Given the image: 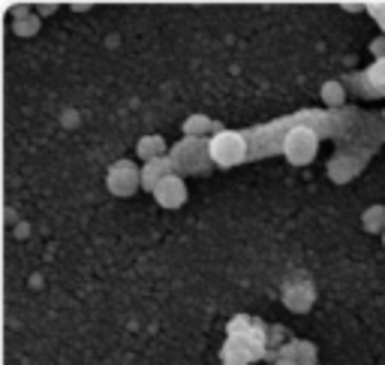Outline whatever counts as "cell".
<instances>
[{"instance_id": "3957f363", "label": "cell", "mask_w": 385, "mask_h": 365, "mask_svg": "<svg viewBox=\"0 0 385 365\" xmlns=\"http://www.w3.org/2000/svg\"><path fill=\"white\" fill-rule=\"evenodd\" d=\"M106 181L114 196H133L142 187V169H136V163H130V160H118L109 169Z\"/></svg>"}, {"instance_id": "2e32d148", "label": "cell", "mask_w": 385, "mask_h": 365, "mask_svg": "<svg viewBox=\"0 0 385 365\" xmlns=\"http://www.w3.org/2000/svg\"><path fill=\"white\" fill-rule=\"evenodd\" d=\"M382 245H385V236H382Z\"/></svg>"}, {"instance_id": "277c9868", "label": "cell", "mask_w": 385, "mask_h": 365, "mask_svg": "<svg viewBox=\"0 0 385 365\" xmlns=\"http://www.w3.org/2000/svg\"><path fill=\"white\" fill-rule=\"evenodd\" d=\"M153 196H157V203L163 208H181L187 203V184H184V179H178V175H169V179L160 181Z\"/></svg>"}, {"instance_id": "ba28073f", "label": "cell", "mask_w": 385, "mask_h": 365, "mask_svg": "<svg viewBox=\"0 0 385 365\" xmlns=\"http://www.w3.org/2000/svg\"><path fill=\"white\" fill-rule=\"evenodd\" d=\"M280 356L289 359L292 365H313L316 362V347L307 344V342H289L283 350H280Z\"/></svg>"}, {"instance_id": "6da1fadb", "label": "cell", "mask_w": 385, "mask_h": 365, "mask_svg": "<svg viewBox=\"0 0 385 365\" xmlns=\"http://www.w3.org/2000/svg\"><path fill=\"white\" fill-rule=\"evenodd\" d=\"M208 157L223 169L238 166L247 157V139L235 130H217L214 139H208Z\"/></svg>"}, {"instance_id": "4fadbf2b", "label": "cell", "mask_w": 385, "mask_h": 365, "mask_svg": "<svg viewBox=\"0 0 385 365\" xmlns=\"http://www.w3.org/2000/svg\"><path fill=\"white\" fill-rule=\"evenodd\" d=\"M322 100L328 106H340L346 100V91H343V82H325L322 85Z\"/></svg>"}, {"instance_id": "8992f818", "label": "cell", "mask_w": 385, "mask_h": 365, "mask_svg": "<svg viewBox=\"0 0 385 365\" xmlns=\"http://www.w3.org/2000/svg\"><path fill=\"white\" fill-rule=\"evenodd\" d=\"M313 299H316L313 284H307V281L289 284V281H286V287H283V302H286V305H289L295 314H304L307 308L313 305Z\"/></svg>"}, {"instance_id": "7c38bea8", "label": "cell", "mask_w": 385, "mask_h": 365, "mask_svg": "<svg viewBox=\"0 0 385 365\" xmlns=\"http://www.w3.org/2000/svg\"><path fill=\"white\" fill-rule=\"evenodd\" d=\"M362 226L367 233H385V206H370L362 218Z\"/></svg>"}, {"instance_id": "5bb4252c", "label": "cell", "mask_w": 385, "mask_h": 365, "mask_svg": "<svg viewBox=\"0 0 385 365\" xmlns=\"http://www.w3.org/2000/svg\"><path fill=\"white\" fill-rule=\"evenodd\" d=\"M385 52V36H379V40L374 43V55H382Z\"/></svg>"}, {"instance_id": "8fae6325", "label": "cell", "mask_w": 385, "mask_h": 365, "mask_svg": "<svg viewBox=\"0 0 385 365\" xmlns=\"http://www.w3.org/2000/svg\"><path fill=\"white\" fill-rule=\"evenodd\" d=\"M12 31H16L18 36H33L36 31H40V16H33V12L24 6V9H21V16L12 21Z\"/></svg>"}, {"instance_id": "30bf717a", "label": "cell", "mask_w": 385, "mask_h": 365, "mask_svg": "<svg viewBox=\"0 0 385 365\" xmlns=\"http://www.w3.org/2000/svg\"><path fill=\"white\" fill-rule=\"evenodd\" d=\"M208 130H220V127H214V121L211 118H205V115H190L184 121V133H187V139H199L202 133H208Z\"/></svg>"}, {"instance_id": "52a82bcc", "label": "cell", "mask_w": 385, "mask_h": 365, "mask_svg": "<svg viewBox=\"0 0 385 365\" xmlns=\"http://www.w3.org/2000/svg\"><path fill=\"white\" fill-rule=\"evenodd\" d=\"M172 166H175V160H172V157L148 160L145 166H142V187H145V191H157L160 181L172 175Z\"/></svg>"}, {"instance_id": "9a60e30c", "label": "cell", "mask_w": 385, "mask_h": 365, "mask_svg": "<svg viewBox=\"0 0 385 365\" xmlns=\"http://www.w3.org/2000/svg\"><path fill=\"white\" fill-rule=\"evenodd\" d=\"M40 12H55V4H40Z\"/></svg>"}, {"instance_id": "7a4b0ae2", "label": "cell", "mask_w": 385, "mask_h": 365, "mask_svg": "<svg viewBox=\"0 0 385 365\" xmlns=\"http://www.w3.org/2000/svg\"><path fill=\"white\" fill-rule=\"evenodd\" d=\"M319 151V136L316 130L304 127V124H298V127H292L286 136H283V154L289 157V163H295V166H307Z\"/></svg>"}, {"instance_id": "9c48e42d", "label": "cell", "mask_w": 385, "mask_h": 365, "mask_svg": "<svg viewBox=\"0 0 385 365\" xmlns=\"http://www.w3.org/2000/svg\"><path fill=\"white\" fill-rule=\"evenodd\" d=\"M136 151H139V157H142L145 163L157 160V157H163V151H166V139H163V136H142L139 145H136Z\"/></svg>"}, {"instance_id": "5b68a950", "label": "cell", "mask_w": 385, "mask_h": 365, "mask_svg": "<svg viewBox=\"0 0 385 365\" xmlns=\"http://www.w3.org/2000/svg\"><path fill=\"white\" fill-rule=\"evenodd\" d=\"M364 163L352 157V154H337V157H331L328 160V179L335 181V184H346V181H352L358 172H362Z\"/></svg>"}]
</instances>
